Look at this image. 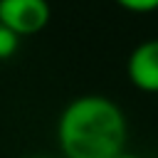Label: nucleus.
I'll list each match as a JSON object with an SVG mask.
<instances>
[{"instance_id":"nucleus-1","label":"nucleus","mask_w":158,"mask_h":158,"mask_svg":"<svg viewBox=\"0 0 158 158\" xmlns=\"http://www.w3.org/2000/svg\"><path fill=\"white\" fill-rule=\"evenodd\" d=\"M126 116L106 96H77L59 114L57 143L64 158H118L126 151Z\"/></svg>"},{"instance_id":"nucleus-2","label":"nucleus","mask_w":158,"mask_h":158,"mask_svg":"<svg viewBox=\"0 0 158 158\" xmlns=\"http://www.w3.org/2000/svg\"><path fill=\"white\" fill-rule=\"evenodd\" d=\"M49 15L52 10L47 0H0V22L20 37L44 30Z\"/></svg>"},{"instance_id":"nucleus-3","label":"nucleus","mask_w":158,"mask_h":158,"mask_svg":"<svg viewBox=\"0 0 158 158\" xmlns=\"http://www.w3.org/2000/svg\"><path fill=\"white\" fill-rule=\"evenodd\" d=\"M128 79L146 94H158V40H146L133 47L128 64Z\"/></svg>"},{"instance_id":"nucleus-4","label":"nucleus","mask_w":158,"mask_h":158,"mask_svg":"<svg viewBox=\"0 0 158 158\" xmlns=\"http://www.w3.org/2000/svg\"><path fill=\"white\" fill-rule=\"evenodd\" d=\"M20 47V35H15L10 27L0 22V59H10Z\"/></svg>"},{"instance_id":"nucleus-5","label":"nucleus","mask_w":158,"mask_h":158,"mask_svg":"<svg viewBox=\"0 0 158 158\" xmlns=\"http://www.w3.org/2000/svg\"><path fill=\"white\" fill-rule=\"evenodd\" d=\"M123 10H131V12H153L158 10V0H116Z\"/></svg>"},{"instance_id":"nucleus-6","label":"nucleus","mask_w":158,"mask_h":158,"mask_svg":"<svg viewBox=\"0 0 158 158\" xmlns=\"http://www.w3.org/2000/svg\"><path fill=\"white\" fill-rule=\"evenodd\" d=\"M118 158H143V156H138V153H131V151H123Z\"/></svg>"},{"instance_id":"nucleus-7","label":"nucleus","mask_w":158,"mask_h":158,"mask_svg":"<svg viewBox=\"0 0 158 158\" xmlns=\"http://www.w3.org/2000/svg\"><path fill=\"white\" fill-rule=\"evenodd\" d=\"M32 158H52V156H32Z\"/></svg>"}]
</instances>
